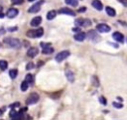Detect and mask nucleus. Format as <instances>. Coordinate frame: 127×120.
Returning a JSON list of instances; mask_svg holds the SVG:
<instances>
[{
  "mask_svg": "<svg viewBox=\"0 0 127 120\" xmlns=\"http://www.w3.org/2000/svg\"><path fill=\"white\" fill-rule=\"evenodd\" d=\"M4 43L7 44L9 47H11L13 49H19L21 47V42L18 39H15V38H7V39H4Z\"/></svg>",
  "mask_w": 127,
  "mask_h": 120,
  "instance_id": "obj_1",
  "label": "nucleus"
},
{
  "mask_svg": "<svg viewBox=\"0 0 127 120\" xmlns=\"http://www.w3.org/2000/svg\"><path fill=\"white\" fill-rule=\"evenodd\" d=\"M44 34V29L43 28H39V29H36V30H29L27 32V36L29 38H40L42 37Z\"/></svg>",
  "mask_w": 127,
  "mask_h": 120,
  "instance_id": "obj_2",
  "label": "nucleus"
},
{
  "mask_svg": "<svg viewBox=\"0 0 127 120\" xmlns=\"http://www.w3.org/2000/svg\"><path fill=\"white\" fill-rule=\"evenodd\" d=\"M39 94L38 93H36V92H32L29 96H28V98L26 99V104H28V105H32V104H35V103H37L38 101H39Z\"/></svg>",
  "mask_w": 127,
  "mask_h": 120,
  "instance_id": "obj_3",
  "label": "nucleus"
},
{
  "mask_svg": "<svg viewBox=\"0 0 127 120\" xmlns=\"http://www.w3.org/2000/svg\"><path fill=\"white\" fill-rule=\"evenodd\" d=\"M68 56H69V52L68 51H62L59 54H57V56H56L55 59H56V60L58 62H61L64 60H65L66 58H68Z\"/></svg>",
  "mask_w": 127,
  "mask_h": 120,
  "instance_id": "obj_4",
  "label": "nucleus"
},
{
  "mask_svg": "<svg viewBox=\"0 0 127 120\" xmlns=\"http://www.w3.org/2000/svg\"><path fill=\"white\" fill-rule=\"evenodd\" d=\"M87 38H88L89 40H91L92 42H98V41L100 40V37H99V35L96 33L95 30H90V31H88V32H87Z\"/></svg>",
  "mask_w": 127,
  "mask_h": 120,
  "instance_id": "obj_5",
  "label": "nucleus"
},
{
  "mask_svg": "<svg viewBox=\"0 0 127 120\" xmlns=\"http://www.w3.org/2000/svg\"><path fill=\"white\" fill-rule=\"evenodd\" d=\"M43 3H44L43 0L37 2L36 4H34L33 6H31V7L28 9V12H29V13H37V12H39L40 9H41V5H42Z\"/></svg>",
  "mask_w": 127,
  "mask_h": 120,
  "instance_id": "obj_6",
  "label": "nucleus"
},
{
  "mask_svg": "<svg viewBox=\"0 0 127 120\" xmlns=\"http://www.w3.org/2000/svg\"><path fill=\"white\" fill-rule=\"evenodd\" d=\"M110 30H111L110 27H109L108 25L104 24V23L98 24V25L96 26V31L99 32V33H108V32H110Z\"/></svg>",
  "mask_w": 127,
  "mask_h": 120,
  "instance_id": "obj_7",
  "label": "nucleus"
},
{
  "mask_svg": "<svg viewBox=\"0 0 127 120\" xmlns=\"http://www.w3.org/2000/svg\"><path fill=\"white\" fill-rule=\"evenodd\" d=\"M41 46L43 48L42 50V53L45 54V55H50V54H53L54 53V49L51 47L50 44H44V43H41Z\"/></svg>",
  "mask_w": 127,
  "mask_h": 120,
  "instance_id": "obj_8",
  "label": "nucleus"
},
{
  "mask_svg": "<svg viewBox=\"0 0 127 120\" xmlns=\"http://www.w3.org/2000/svg\"><path fill=\"white\" fill-rule=\"evenodd\" d=\"M9 116H10L11 119H22V118H23V111L17 112L15 109H12V110L10 111Z\"/></svg>",
  "mask_w": 127,
  "mask_h": 120,
  "instance_id": "obj_9",
  "label": "nucleus"
},
{
  "mask_svg": "<svg viewBox=\"0 0 127 120\" xmlns=\"http://www.w3.org/2000/svg\"><path fill=\"white\" fill-rule=\"evenodd\" d=\"M59 13L60 14H65V15H69V16H75V13L71 10V9H69V8H67V7H64V8H61L60 10H59Z\"/></svg>",
  "mask_w": 127,
  "mask_h": 120,
  "instance_id": "obj_10",
  "label": "nucleus"
},
{
  "mask_svg": "<svg viewBox=\"0 0 127 120\" xmlns=\"http://www.w3.org/2000/svg\"><path fill=\"white\" fill-rule=\"evenodd\" d=\"M112 38L118 43H123L124 42V36L120 32H114L113 35H112Z\"/></svg>",
  "mask_w": 127,
  "mask_h": 120,
  "instance_id": "obj_11",
  "label": "nucleus"
},
{
  "mask_svg": "<svg viewBox=\"0 0 127 120\" xmlns=\"http://www.w3.org/2000/svg\"><path fill=\"white\" fill-rule=\"evenodd\" d=\"M18 13H19V11H18L16 8H11V9H9V10L7 11L6 16H7L8 18L12 19V18H15V17L18 15Z\"/></svg>",
  "mask_w": 127,
  "mask_h": 120,
  "instance_id": "obj_12",
  "label": "nucleus"
},
{
  "mask_svg": "<svg viewBox=\"0 0 127 120\" xmlns=\"http://www.w3.org/2000/svg\"><path fill=\"white\" fill-rule=\"evenodd\" d=\"M38 54H39V50H38L37 48H35V47L30 48V49L28 50V52H27V56L30 57V58H35Z\"/></svg>",
  "mask_w": 127,
  "mask_h": 120,
  "instance_id": "obj_13",
  "label": "nucleus"
},
{
  "mask_svg": "<svg viewBox=\"0 0 127 120\" xmlns=\"http://www.w3.org/2000/svg\"><path fill=\"white\" fill-rule=\"evenodd\" d=\"M73 38H74V40L77 41V42H82V41L85 40V38H86V34L83 33V32H78L77 34H75V35L73 36Z\"/></svg>",
  "mask_w": 127,
  "mask_h": 120,
  "instance_id": "obj_14",
  "label": "nucleus"
},
{
  "mask_svg": "<svg viewBox=\"0 0 127 120\" xmlns=\"http://www.w3.org/2000/svg\"><path fill=\"white\" fill-rule=\"evenodd\" d=\"M41 22H42V17L41 16H37V17H35V18L32 19V21H31L30 24H31L32 27H38L41 24Z\"/></svg>",
  "mask_w": 127,
  "mask_h": 120,
  "instance_id": "obj_15",
  "label": "nucleus"
},
{
  "mask_svg": "<svg viewBox=\"0 0 127 120\" xmlns=\"http://www.w3.org/2000/svg\"><path fill=\"white\" fill-rule=\"evenodd\" d=\"M91 4H92V6H93L96 10H98V11H101V10L103 9V5H102V3H101L99 0H93Z\"/></svg>",
  "mask_w": 127,
  "mask_h": 120,
  "instance_id": "obj_16",
  "label": "nucleus"
},
{
  "mask_svg": "<svg viewBox=\"0 0 127 120\" xmlns=\"http://www.w3.org/2000/svg\"><path fill=\"white\" fill-rule=\"evenodd\" d=\"M105 11H106V14H107L108 16H110V17H115V16H116V11H115V9L112 8V7L107 6V7L105 8Z\"/></svg>",
  "mask_w": 127,
  "mask_h": 120,
  "instance_id": "obj_17",
  "label": "nucleus"
},
{
  "mask_svg": "<svg viewBox=\"0 0 127 120\" xmlns=\"http://www.w3.org/2000/svg\"><path fill=\"white\" fill-rule=\"evenodd\" d=\"M65 76L68 81H70V82L74 81V74H73V72H71V70H68V69L65 70Z\"/></svg>",
  "mask_w": 127,
  "mask_h": 120,
  "instance_id": "obj_18",
  "label": "nucleus"
},
{
  "mask_svg": "<svg viewBox=\"0 0 127 120\" xmlns=\"http://www.w3.org/2000/svg\"><path fill=\"white\" fill-rule=\"evenodd\" d=\"M56 15H57V12H56L55 10H51V11H49L48 14H47V19H48V20H53V19L56 17Z\"/></svg>",
  "mask_w": 127,
  "mask_h": 120,
  "instance_id": "obj_19",
  "label": "nucleus"
},
{
  "mask_svg": "<svg viewBox=\"0 0 127 120\" xmlns=\"http://www.w3.org/2000/svg\"><path fill=\"white\" fill-rule=\"evenodd\" d=\"M9 75H10V77H11L12 79L16 78V77H17V75H18V70H17L16 68L11 69V70L9 71Z\"/></svg>",
  "mask_w": 127,
  "mask_h": 120,
  "instance_id": "obj_20",
  "label": "nucleus"
},
{
  "mask_svg": "<svg viewBox=\"0 0 127 120\" xmlns=\"http://www.w3.org/2000/svg\"><path fill=\"white\" fill-rule=\"evenodd\" d=\"M7 67H8V62L6 60H0V69L1 70H5Z\"/></svg>",
  "mask_w": 127,
  "mask_h": 120,
  "instance_id": "obj_21",
  "label": "nucleus"
},
{
  "mask_svg": "<svg viewBox=\"0 0 127 120\" xmlns=\"http://www.w3.org/2000/svg\"><path fill=\"white\" fill-rule=\"evenodd\" d=\"M29 82L28 81H26V80H24L22 83H21V90L22 91H26L27 89H28V87H29Z\"/></svg>",
  "mask_w": 127,
  "mask_h": 120,
  "instance_id": "obj_22",
  "label": "nucleus"
},
{
  "mask_svg": "<svg viewBox=\"0 0 127 120\" xmlns=\"http://www.w3.org/2000/svg\"><path fill=\"white\" fill-rule=\"evenodd\" d=\"M65 3L68 4V5H71L73 7H76L77 4H78V1L77 0H65Z\"/></svg>",
  "mask_w": 127,
  "mask_h": 120,
  "instance_id": "obj_23",
  "label": "nucleus"
},
{
  "mask_svg": "<svg viewBox=\"0 0 127 120\" xmlns=\"http://www.w3.org/2000/svg\"><path fill=\"white\" fill-rule=\"evenodd\" d=\"M25 80H26V81H28L29 83H32V82L34 81V76H33L31 73H28V74L26 75V78H25Z\"/></svg>",
  "mask_w": 127,
  "mask_h": 120,
  "instance_id": "obj_24",
  "label": "nucleus"
},
{
  "mask_svg": "<svg viewBox=\"0 0 127 120\" xmlns=\"http://www.w3.org/2000/svg\"><path fill=\"white\" fill-rule=\"evenodd\" d=\"M91 25V22L89 19H83V22H82V27H87V26H90Z\"/></svg>",
  "mask_w": 127,
  "mask_h": 120,
  "instance_id": "obj_25",
  "label": "nucleus"
},
{
  "mask_svg": "<svg viewBox=\"0 0 127 120\" xmlns=\"http://www.w3.org/2000/svg\"><path fill=\"white\" fill-rule=\"evenodd\" d=\"M11 2L14 5H20V4H22L24 2V0H11Z\"/></svg>",
  "mask_w": 127,
  "mask_h": 120,
  "instance_id": "obj_26",
  "label": "nucleus"
},
{
  "mask_svg": "<svg viewBox=\"0 0 127 120\" xmlns=\"http://www.w3.org/2000/svg\"><path fill=\"white\" fill-rule=\"evenodd\" d=\"M82 22H83V19H76L75 20V25L76 26H82Z\"/></svg>",
  "mask_w": 127,
  "mask_h": 120,
  "instance_id": "obj_27",
  "label": "nucleus"
},
{
  "mask_svg": "<svg viewBox=\"0 0 127 120\" xmlns=\"http://www.w3.org/2000/svg\"><path fill=\"white\" fill-rule=\"evenodd\" d=\"M35 67V64L31 61V62H29L27 65H26V69H32V68H34Z\"/></svg>",
  "mask_w": 127,
  "mask_h": 120,
  "instance_id": "obj_28",
  "label": "nucleus"
},
{
  "mask_svg": "<svg viewBox=\"0 0 127 120\" xmlns=\"http://www.w3.org/2000/svg\"><path fill=\"white\" fill-rule=\"evenodd\" d=\"M99 101H100V103L103 104V105H106V103H107V102H106V99H105L104 97H102V96L99 97Z\"/></svg>",
  "mask_w": 127,
  "mask_h": 120,
  "instance_id": "obj_29",
  "label": "nucleus"
},
{
  "mask_svg": "<svg viewBox=\"0 0 127 120\" xmlns=\"http://www.w3.org/2000/svg\"><path fill=\"white\" fill-rule=\"evenodd\" d=\"M113 106L116 107V108H122L123 107V104L121 103H116V102H113Z\"/></svg>",
  "mask_w": 127,
  "mask_h": 120,
  "instance_id": "obj_30",
  "label": "nucleus"
},
{
  "mask_svg": "<svg viewBox=\"0 0 127 120\" xmlns=\"http://www.w3.org/2000/svg\"><path fill=\"white\" fill-rule=\"evenodd\" d=\"M119 3H121L123 6H125V7H127V0H117Z\"/></svg>",
  "mask_w": 127,
  "mask_h": 120,
  "instance_id": "obj_31",
  "label": "nucleus"
},
{
  "mask_svg": "<svg viewBox=\"0 0 127 120\" xmlns=\"http://www.w3.org/2000/svg\"><path fill=\"white\" fill-rule=\"evenodd\" d=\"M17 27L15 26V27H10V28H8V31L9 32H15V31H17Z\"/></svg>",
  "mask_w": 127,
  "mask_h": 120,
  "instance_id": "obj_32",
  "label": "nucleus"
},
{
  "mask_svg": "<svg viewBox=\"0 0 127 120\" xmlns=\"http://www.w3.org/2000/svg\"><path fill=\"white\" fill-rule=\"evenodd\" d=\"M19 105H20L19 103H14L13 105H11V107H12V108H14V107H16V106H19Z\"/></svg>",
  "mask_w": 127,
  "mask_h": 120,
  "instance_id": "obj_33",
  "label": "nucleus"
},
{
  "mask_svg": "<svg viewBox=\"0 0 127 120\" xmlns=\"http://www.w3.org/2000/svg\"><path fill=\"white\" fill-rule=\"evenodd\" d=\"M5 16V14L4 13H2V11H0V18H3Z\"/></svg>",
  "mask_w": 127,
  "mask_h": 120,
  "instance_id": "obj_34",
  "label": "nucleus"
},
{
  "mask_svg": "<svg viewBox=\"0 0 127 120\" xmlns=\"http://www.w3.org/2000/svg\"><path fill=\"white\" fill-rule=\"evenodd\" d=\"M72 31H74V32H79V29H78V28H73Z\"/></svg>",
  "mask_w": 127,
  "mask_h": 120,
  "instance_id": "obj_35",
  "label": "nucleus"
},
{
  "mask_svg": "<svg viewBox=\"0 0 127 120\" xmlns=\"http://www.w3.org/2000/svg\"><path fill=\"white\" fill-rule=\"evenodd\" d=\"M2 33H5V30L4 29H0V34H2Z\"/></svg>",
  "mask_w": 127,
  "mask_h": 120,
  "instance_id": "obj_36",
  "label": "nucleus"
},
{
  "mask_svg": "<svg viewBox=\"0 0 127 120\" xmlns=\"http://www.w3.org/2000/svg\"><path fill=\"white\" fill-rule=\"evenodd\" d=\"M2 113H3V111H2V110H1V109H0V116H1V115H2Z\"/></svg>",
  "mask_w": 127,
  "mask_h": 120,
  "instance_id": "obj_37",
  "label": "nucleus"
},
{
  "mask_svg": "<svg viewBox=\"0 0 127 120\" xmlns=\"http://www.w3.org/2000/svg\"><path fill=\"white\" fill-rule=\"evenodd\" d=\"M2 10H3V7H2V6H0V11H2Z\"/></svg>",
  "mask_w": 127,
  "mask_h": 120,
  "instance_id": "obj_38",
  "label": "nucleus"
},
{
  "mask_svg": "<svg viewBox=\"0 0 127 120\" xmlns=\"http://www.w3.org/2000/svg\"><path fill=\"white\" fill-rule=\"evenodd\" d=\"M29 2H32V1H35V0H28Z\"/></svg>",
  "mask_w": 127,
  "mask_h": 120,
  "instance_id": "obj_39",
  "label": "nucleus"
},
{
  "mask_svg": "<svg viewBox=\"0 0 127 120\" xmlns=\"http://www.w3.org/2000/svg\"><path fill=\"white\" fill-rule=\"evenodd\" d=\"M126 43H127V40H126Z\"/></svg>",
  "mask_w": 127,
  "mask_h": 120,
  "instance_id": "obj_40",
  "label": "nucleus"
}]
</instances>
